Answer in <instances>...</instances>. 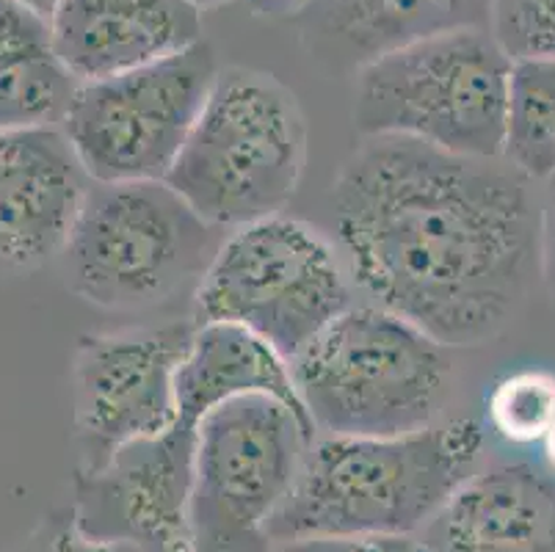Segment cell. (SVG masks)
I'll return each instance as SVG.
<instances>
[{
	"instance_id": "obj_14",
	"label": "cell",
	"mask_w": 555,
	"mask_h": 552,
	"mask_svg": "<svg viewBox=\"0 0 555 552\" xmlns=\"http://www.w3.org/2000/svg\"><path fill=\"white\" fill-rule=\"evenodd\" d=\"M415 539L426 552H555V480L531 464L478 470Z\"/></svg>"
},
{
	"instance_id": "obj_26",
	"label": "cell",
	"mask_w": 555,
	"mask_h": 552,
	"mask_svg": "<svg viewBox=\"0 0 555 552\" xmlns=\"http://www.w3.org/2000/svg\"><path fill=\"white\" fill-rule=\"evenodd\" d=\"M542 445H544V459H547L550 470L555 473V420H553V425H550V432L544 434Z\"/></svg>"
},
{
	"instance_id": "obj_12",
	"label": "cell",
	"mask_w": 555,
	"mask_h": 552,
	"mask_svg": "<svg viewBox=\"0 0 555 552\" xmlns=\"http://www.w3.org/2000/svg\"><path fill=\"white\" fill-rule=\"evenodd\" d=\"M89 182L62 128L0 133V271L59 260Z\"/></svg>"
},
{
	"instance_id": "obj_16",
	"label": "cell",
	"mask_w": 555,
	"mask_h": 552,
	"mask_svg": "<svg viewBox=\"0 0 555 552\" xmlns=\"http://www.w3.org/2000/svg\"><path fill=\"white\" fill-rule=\"evenodd\" d=\"M249 395L276 398L315 434L296 395L291 364L276 348L235 323H196L194 341L178 371L180 418L199 425L216 407Z\"/></svg>"
},
{
	"instance_id": "obj_17",
	"label": "cell",
	"mask_w": 555,
	"mask_h": 552,
	"mask_svg": "<svg viewBox=\"0 0 555 552\" xmlns=\"http://www.w3.org/2000/svg\"><path fill=\"white\" fill-rule=\"evenodd\" d=\"M503 161L528 180L555 177V59L512 64Z\"/></svg>"
},
{
	"instance_id": "obj_13",
	"label": "cell",
	"mask_w": 555,
	"mask_h": 552,
	"mask_svg": "<svg viewBox=\"0 0 555 552\" xmlns=\"http://www.w3.org/2000/svg\"><path fill=\"white\" fill-rule=\"evenodd\" d=\"M50 39L78 84L111 78L202 42V9L191 0H62Z\"/></svg>"
},
{
	"instance_id": "obj_25",
	"label": "cell",
	"mask_w": 555,
	"mask_h": 552,
	"mask_svg": "<svg viewBox=\"0 0 555 552\" xmlns=\"http://www.w3.org/2000/svg\"><path fill=\"white\" fill-rule=\"evenodd\" d=\"M12 3L28 9L31 14L42 17L44 23H50V20H53V14H55V9L62 7V0H12Z\"/></svg>"
},
{
	"instance_id": "obj_18",
	"label": "cell",
	"mask_w": 555,
	"mask_h": 552,
	"mask_svg": "<svg viewBox=\"0 0 555 552\" xmlns=\"http://www.w3.org/2000/svg\"><path fill=\"white\" fill-rule=\"evenodd\" d=\"M78 80L59 55L25 61L0 73V133L28 128H62Z\"/></svg>"
},
{
	"instance_id": "obj_9",
	"label": "cell",
	"mask_w": 555,
	"mask_h": 552,
	"mask_svg": "<svg viewBox=\"0 0 555 552\" xmlns=\"http://www.w3.org/2000/svg\"><path fill=\"white\" fill-rule=\"evenodd\" d=\"M219 64L210 44L111 78L78 84L62 130L92 182L166 180Z\"/></svg>"
},
{
	"instance_id": "obj_22",
	"label": "cell",
	"mask_w": 555,
	"mask_h": 552,
	"mask_svg": "<svg viewBox=\"0 0 555 552\" xmlns=\"http://www.w3.org/2000/svg\"><path fill=\"white\" fill-rule=\"evenodd\" d=\"M271 552H390V539H291L274 544Z\"/></svg>"
},
{
	"instance_id": "obj_5",
	"label": "cell",
	"mask_w": 555,
	"mask_h": 552,
	"mask_svg": "<svg viewBox=\"0 0 555 552\" xmlns=\"http://www.w3.org/2000/svg\"><path fill=\"white\" fill-rule=\"evenodd\" d=\"M512 64L489 28L401 44L357 69V130L464 158H503Z\"/></svg>"
},
{
	"instance_id": "obj_24",
	"label": "cell",
	"mask_w": 555,
	"mask_h": 552,
	"mask_svg": "<svg viewBox=\"0 0 555 552\" xmlns=\"http://www.w3.org/2000/svg\"><path fill=\"white\" fill-rule=\"evenodd\" d=\"M251 7L262 14H301L310 0H249Z\"/></svg>"
},
{
	"instance_id": "obj_2",
	"label": "cell",
	"mask_w": 555,
	"mask_h": 552,
	"mask_svg": "<svg viewBox=\"0 0 555 552\" xmlns=\"http://www.w3.org/2000/svg\"><path fill=\"white\" fill-rule=\"evenodd\" d=\"M481 450L470 418L398 437H315L269 536L415 539L478 473Z\"/></svg>"
},
{
	"instance_id": "obj_7",
	"label": "cell",
	"mask_w": 555,
	"mask_h": 552,
	"mask_svg": "<svg viewBox=\"0 0 555 552\" xmlns=\"http://www.w3.org/2000/svg\"><path fill=\"white\" fill-rule=\"evenodd\" d=\"M354 298L337 246L315 227L269 216L219 243L194 291V323H235L291 362Z\"/></svg>"
},
{
	"instance_id": "obj_23",
	"label": "cell",
	"mask_w": 555,
	"mask_h": 552,
	"mask_svg": "<svg viewBox=\"0 0 555 552\" xmlns=\"http://www.w3.org/2000/svg\"><path fill=\"white\" fill-rule=\"evenodd\" d=\"M542 266L547 268V277L555 287V205L542 219Z\"/></svg>"
},
{
	"instance_id": "obj_20",
	"label": "cell",
	"mask_w": 555,
	"mask_h": 552,
	"mask_svg": "<svg viewBox=\"0 0 555 552\" xmlns=\"http://www.w3.org/2000/svg\"><path fill=\"white\" fill-rule=\"evenodd\" d=\"M489 30L512 61L555 59V0H492Z\"/></svg>"
},
{
	"instance_id": "obj_15",
	"label": "cell",
	"mask_w": 555,
	"mask_h": 552,
	"mask_svg": "<svg viewBox=\"0 0 555 552\" xmlns=\"http://www.w3.org/2000/svg\"><path fill=\"white\" fill-rule=\"evenodd\" d=\"M492 0H310L301 20L307 50L332 69L367 61L453 28H489Z\"/></svg>"
},
{
	"instance_id": "obj_19",
	"label": "cell",
	"mask_w": 555,
	"mask_h": 552,
	"mask_svg": "<svg viewBox=\"0 0 555 552\" xmlns=\"http://www.w3.org/2000/svg\"><path fill=\"white\" fill-rule=\"evenodd\" d=\"M489 425L512 445L542 442L555 420V376L547 371H517L489 393Z\"/></svg>"
},
{
	"instance_id": "obj_10",
	"label": "cell",
	"mask_w": 555,
	"mask_h": 552,
	"mask_svg": "<svg viewBox=\"0 0 555 552\" xmlns=\"http://www.w3.org/2000/svg\"><path fill=\"white\" fill-rule=\"evenodd\" d=\"M194 332V321H175L80 337L73 357L78 470L100 467L122 445L158 437L178 423V371Z\"/></svg>"
},
{
	"instance_id": "obj_27",
	"label": "cell",
	"mask_w": 555,
	"mask_h": 552,
	"mask_svg": "<svg viewBox=\"0 0 555 552\" xmlns=\"http://www.w3.org/2000/svg\"><path fill=\"white\" fill-rule=\"evenodd\" d=\"M390 552H426L417 539H390Z\"/></svg>"
},
{
	"instance_id": "obj_4",
	"label": "cell",
	"mask_w": 555,
	"mask_h": 552,
	"mask_svg": "<svg viewBox=\"0 0 555 552\" xmlns=\"http://www.w3.org/2000/svg\"><path fill=\"white\" fill-rule=\"evenodd\" d=\"M307 161V121L274 75L221 69L169 182L202 219L238 227L280 216Z\"/></svg>"
},
{
	"instance_id": "obj_28",
	"label": "cell",
	"mask_w": 555,
	"mask_h": 552,
	"mask_svg": "<svg viewBox=\"0 0 555 552\" xmlns=\"http://www.w3.org/2000/svg\"><path fill=\"white\" fill-rule=\"evenodd\" d=\"M191 3H194L196 9H202V12H205V9L224 7V3H230V0H191Z\"/></svg>"
},
{
	"instance_id": "obj_11",
	"label": "cell",
	"mask_w": 555,
	"mask_h": 552,
	"mask_svg": "<svg viewBox=\"0 0 555 552\" xmlns=\"http://www.w3.org/2000/svg\"><path fill=\"white\" fill-rule=\"evenodd\" d=\"M196 428L180 418L158 437L122 445L100 467L78 470L69 503L78 528L141 552H189Z\"/></svg>"
},
{
	"instance_id": "obj_1",
	"label": "cell",
	"mask_w": 555,
	"mask_h": 552,
	"mask_svg": "<svg viewBox=\"0 0 555 552\" xmlns=\"http://www.w3.org/2000/svg\"><path fill=\"white\" fill-rule=\"evenodd\" d=\"M528 177L401 136H362L332 191L357 291L446 348L492 341L542 262Z\"/></svg>"
},
{
	"instance_id": "obj_3",
	"label": "cell",
	"mask_w": 555,
	"mask_h": 552,
	"mask_svg": "<svg viewBox=\"0 0 555 552\" xmlns=\"http://www.w3.org/2000/svg\"><path fill=\"white\" fill-rule=\"evenodd\" d=\"M296 395L324 437H398L440 423L451 357L376 304L348 307L291 359Z\"/></svg>"
},
{
	"instance_id": "obj_21",
	"label": "cell",
	"mask_w": 555,
	"mask_h": 552,
	"mask_svg": "<svg viewBox=\"0 0 555 552\" xmlns=\"http://www.w3.org/2000/svg\"><path fill=\"white\" fill-rule=\"evenodd\" d=\"M3 552H141L139 547L125 541L92 539L78 528L69 509L50 511L31 534L20 539L17 544Z\"/></svg>"
},
{
	"instance_id": "obj_6",
	"label": "cell",
	"mask_w": 555,
	"mask_h": 552,
	"mask_svg": "<svg viewBox=\"0 0 555 552\" xmlns=\"http://www.w3.org/2000/svg\"><path fill=\"white\" fill-rule=\"evenodd\" d=\"M219 227L166 180L89 182L59 271L75 296L103 310H147L199 285Z\"/></svg>"
},
{
	"instance_id": "obj_8",
	"label": "cell",
	"mask_w": 555,
	"mask_h": 552,
	"mask_svg": "<svg viewBox=\"0 0 555 552\" xmlns=\"http://www.w3.org/2000/svg\"><path fill=\"white\" fill-rule=\"evenodd\" d=\"M315 434L269 395L221 403L196 428L189 552H271V516L285 503Z\"/></svg>"
}]
</instances>
